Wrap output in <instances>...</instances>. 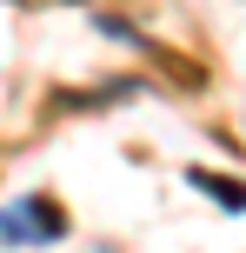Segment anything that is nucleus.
<instances>
[{
	"instance_id": "obj_1",
	"label": "nucleus",
	"mask_w": 246,
	"mask_h": 253,
	"mask_svg": "<svg viewBox=\"0 0 246 253\" xmlns=\"http://www.w3.org/2000/svg\"><path fill=\"white\" fill-rule=\"evenodd\" d=\"M60 233H67V220H60L53 200H20L13 213H0V240H34V247H47V240H60Z\"/></svg>"
}]
</instances>
